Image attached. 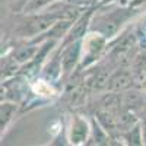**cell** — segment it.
I'll return each mask as SVG.
<instances>
[{"instance_id":"7a4b0ae2","label":"cell","mask_w":146,"mask_h":146,"mask_svg":"<svg viewBox=\"0 0 146 146\" xmlns=\"http://www.w3.org/2000/svg\"><path fill=\"white\" fill-rule=\"evenodd\" d=\"M129 85V79L124 78V75H117L115 78H113L111 80V89H115V88H124Z\"/></svg>"},{"instance_id":"6da1fadb","label":"cell","mask_w":146,"mask_h":146,"mask_svg":"<svg viewBox=\"0 0 146 146\" xmlns=\"http://www.w3.org/2000/svg\"><path fill=\"white\" fill-rule=\"evenodd\" d=\"M36 94H40V95H51L53 94V89H51V86L48 83H45V82H42V80H40V82H36L35 85H34V88H32Z\"/></svg>"}]
</instances>
